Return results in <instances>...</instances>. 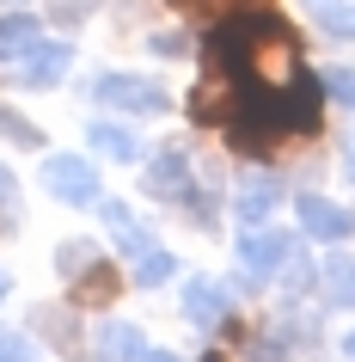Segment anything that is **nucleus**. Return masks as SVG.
Here are the masks:
<instances>
[{
	"mask_svg": "<svg viewBox=\"0 0 355 362\" xmlns=\"http://www.w3.org/2000/svg\"><path fill=\"white\" fill-rule=\"evenodd\" d=\"M43 191L56 197V203H74V209L98 203V172H92V160H80V153H49V160H43Z\"/></svg>",
	"mask_w": 355,
	"mask_h": 362,
	"instance_id": "1",
	"label": "nucleus"
},
{
	"mask_svg": "<svg viewBox=\"0 0 355 362\" xmlns=\"http://www.w3.org/2000/svg\"><path fill=\"white\" fill-rule=\"evenodd\" d=\"M98 98L116 105V111H135V117H160L172 105L160 80H141V74H98Z\"/></svg>",
	"mask_w": 355,
	"mask_h": 362,
	"instance_id": "2",
	"label": "nucleus"
},
{
	"mask_svg": "<svg viewBox=\"0 0 355 362\" xmlns=\"http://www.w3.org/2000/svg\"><path fill=\"white\" fill-rule=\"evenodd\" d=\"M239 264L251 270V276H276V270L294 264V240H288L282 228H251L239 240Z\"/></svg>",
	"mask_w": 355,
	"mask_h": 362,
	"instance_id": "3",
	"label": "nucleus"
},
{
	"mask_svg": "<svg viewBox=\"0 0 355 362\" xmlns=\"http://www.w3.org/2000/svg\"><path fill=\"white\" fill-rule=\"evenodd\" d=\"M190 191H196V185H190V160H184L178 148H166V153L148 166V197H160V203H190L196 215H208Z\"/></svg>",
	"mask_w": 355,
	"mask_h": 362,
	"instance_id": "4",
	"label": "nucleus"
},
{
	"mask_svg": "<svg viewBox=\"0 0 355 362\" xmlns=\"http://www.w3.org/2000/svg\"><path fill=\"white\" fill-rule=\"evenodd\" d=\"M233 111H239L233 74L215 62V68L203 74V86H196V98H190V117H196V123H221V129H227V123H233Z\"/></svg>",
	"mask_w": 355,
	"mask_h": 362,
	"instance_id": "5",
	"label": "nucleus"
},
{
	"mask_svg": "<svg viewBox=\"0 0 355 362\" xmlns=\"http://www.w3.org/2000/svg\"><path fill=\"white\" fill-rule=\"evenodd\" d=\"M300 228L313 233V240H349L355 215L343 203H331V197H318V191H300Z\"/></svg>",
	"mask_w": 355,
	"mask_h": 362,
	"instance_id": "6",
	"label": "nucleus"
},
{
	"mask_svg": "<svg viewBox=\"0 0 355 362\" xmlns=\"http://www.w3.org/2000/svg\"><path fill=\"white\" fill-rule=\"evenodd\" d=\"M318 288H325L331 307H355V258L349 252H331V258L318 264Z\"/></svg>",
	"mask_w": 355,
	"mask_h": 362,
	"instance_id": "7",
	"label": "nucleus"
},
{
	"mask_svg": "<svg viewBox=\"0 0 355 362\" xmlns=\"http://www.w3.org/2000/svg\"><path fill=\"white\" fill-rule=\"evenodd\" d=\"M184 313L196 325H221L227 320V288L215 283V276H196V283L184 288Z\"/></svg>",
	"mask_w": 355,
	"mask_h": 362,
	"instance_id": "8",
	"label": "nucleus"
},
{
	"mask_svg": "<svg viewBox=\"0 0 355 362\" xmlns=\"http://www.w3.org/2000/svg\"><path fill=\"white\" fill-rule=\"evenodd\" d=\"M116 288H123V276H116L111 264H86V270H74V301H80V307H104V301H116Z\"/></svg>",
	"mask_w": 355,
	"mask_h": 362,
	"instance_id": "9",
	"label": "nucleus"
},
{
	"mask_svg": "<svg viewBox=\"0 0 355 362\" xmlns=\"http://www.w3.org/2000/svg\"><path fill=\"white\" fill-rule=\"evenodd\" d=\"M68 62H74L68 43H37V49L25 56V80H31V86H56V80L68 74Z\"/></svg>",
	"mask_w": 355,
	"mask_h": 362,
	"instance_id": "10",
	"label": "nucleus"
},
{
	"mask_svg": "<svg viewBox=\"0 0 355 362\" xmlns=\"http://www.w3.org/2000/svg\"><path fill=\"white\" fill-rule=\"evenodd\" d=\"M276 203H282L276 178H245V191H239V203H233V215L258 228V221H270V215H276Z\"/></svg>",
	"mask_w": 355,
	"mask_h": 362,
	"instance_id": "11",
	"label": "nucleus"
},
{
	"mask_svg": "<svg viewBox=\"0 0 355 362\" xmlns=\"http://www.w3.org/2000/svg\"><path fill=\"white\" fill-rule=\"evenodd\" d=\"M31 49H37V19H31V13L0 19V62H25Z\"/></svg>",
	"mask_w": 355,
	"mask_h": 362,
	"instance_id": "12",
	"label": "nucleus"
},
{
	"mask_svg": "<svg viewBox=\"0 0 355 362\" xmlns=\"http://www.w3.org/2000/svg\"><path fill=\"white\" fill-rule=\"evenodd\" d=\"M92 148L111 153V160H141V141H135L123 123H92Z\"/></svg>",
	"mask_w": 355,
	"mask_h": 362,
	"instance_id": "13",
	"label": "nucleus"
},
{
	"mask_svg": "<svg viewBox=\"0 0 355 362\" xmlns=\"http://www.w3.org/2000/svg\"><path fill=\"white\" fill-rule=\"evenodd\" d=\"M98 350H104L111 362H135L148 344H141V332H135V325H104V332H98Z\"/></svg>",
	"mask_w": 355,
	"mask_h": 362,
	"instance_id": "14",
	"label": "nucleus"
},
{
	"mask_svg": "<svg viewBox=\"0 0 355 362\" xmlns=\"http://www.w3.org/2000/svg\"><path fill=\"white\" fill-rule=\"evenodd\" d=\"M172 252H160V246H148L141 258H135V288H160V283H172Z\"/></svg>",
	"mask_w": 355,
	"mask_h": 362,
	"instance_id": "15",
	"label": "nucleus"
},
{
	"mask_svg": "<svg viewBox=\"0 0 355 362\" xmlns=\"http://www.w3.org/2000/svg\"><path fill=\"white\" fill-rule=\"evenodd\" d=\"M313 19L325 25V31H337V37H355V13L343 0H313Z\"/></svg>",
	"mask_w": 355,
	"mask_h": 362,
	"instance_id": "16",
	"label": "nucleus"
},
{
	"mask_svg": "<svg viewBox=\"0 0 355 362\" xmlns=\"http://www.w3.org/2000/svg\"><path fill=\"white\" fill-rule=\"evenodd\" d=\"M0 135H6V141H19V148H43V129L31 123V117L6 111V105H0Z\"/></svg>",
	"mask_w": 355,
	"mask_h": 362,
	"instance_id": "17",
	"label": "nucleus"
},
{
	"mask_svg": "<svg viewBox=\"0 0 355 362\" xmlns=\"http://www.w3.org/2000/svg\"><path fill=\"white\" fill-rule=\"evenodd\" d=\"M178 13H196V19H233L239 6H263V0H172Z\"/></svg>",
	"mask_w": 355,
	"mask_h": 362,
	"instance_id": "18",
	"label": "nucleus"
},
{
	"mask_svg": "<svg viewBox=\"0 0 355 362\" xmlns=\"http://www.w3.org/2000/svg\"><path fill=\"white\" fill-rule=\"evenodd\" d=\"M318 86H325V93H337L343 105H355V68H325V74H318Z\"/></svg>",
	"mask_w": 355,
	"mask_h": 362,
	"instance_id": "19",
	"label": "nucleus"
},
{
	"mask_svg": "<svg viewBox=\"0 0 355 362\" xmlns=\"http://www.w3.org/2000/svg\"><path fill=\"white\" fill-rule=\"evenodd\" d=\"M56 264H61V276H74V270L92 264V246H61V252H56Z\"/></svg>",
	"mask_w": 355,
	"mask_h": 362,
	"instance_id": "20",
	"label": "nucleus"
},
{
	"mask_svg": "<svg viewBox=\"0 0 355 362\" xmlns=\"http://www.w3.org/2000/svg\"><path fill=\"white\" fill-rule=\"evenodd\" d=\"M0 362H25V338L6 332V325H0Z\"/></svg>",
	"mask_w": 355,
	"mask_h": 362,
	"instance_id": "21",
	"label": "nucleus"
},
{
	"mask_svg": "<svg viewBox=\"0 0 355 362\" xmlns=\"http://www.w3.org/2000/svg\"><path fill=\"white\" fill-rule=\"evenodd\" d=\"M190 43L178 37V31H160V37H153V56H184Z\"/></svg>",
	"mask_w": 355,
	"mask_h": 362,
	"instance_id": "22",
	"label": "nucleus"
},
{
	"mask_svg": "<svg viewBox=\"0 0 355 362\" xmlns=\"http://www.w3.org/2000/svg\"><path fill=\"white\" fill-rule=\"evenodd\" d=\"M13 197H19V185H13V172L0 166V209H13Z\"/></svg>",
	"mask_w": 355,
	"mask_h": 362,
	"instance_id": "23",
	"label": "nucleus"
},
{
	"mask_svg": "<svg viewBox=\"0 0 355 362\" xmlns=\"http://www.w3.org/2000/svg\"><path fill=\"white\" fill-rule=\"evenodd\" d=\"M135 362H178V356H172V350H153V344H148V350H141Z\"/></svg>",
	"mask_w": 355,
	"mask_h": 362,
	"instance_id": "24",
	"label": "nucleus"
},
{
	"mask_svg": "<svg viewBox=\"0 0 355 362\" xmlns=\"http://www.w3.org/2000/svg\"><path fill=\"white\" fill-rule=\"evenodd\" d=\"M349 172H355V141H349Z\"/></svg>",
	"mask_w": 355,
	"mask_h": 362,
	"instance_id": "25",
	"label": "nucleus"
},
{
	"mask_svg": "<svg viewBox=\"0 0 355 362\" xmlns=\"http://www.w3.org/2000/svg\"><path fill=\"white\" fill-rule=\"evenodd\" d=\"M349 356H355V332H349Z\"/></svg>",
	"mask_w": 355,
	"mask_h": 362,
	"instance_id": "26",
	"label": "nucleus"
},
{
	"mask_svg": "<svg viewBox=\"0 0 355 362\" xmlns=\"http://www.w3.org/2000/svg\"><path fill=\"white\" fill-rule=\"evenodd\" d=\"M6 6H25V0H6Z\"/></svg>",
	"mask_w": 355,
	"mask_h": 362,
	"instance_id": "27",
	"label": "nucleus"
},
{
	"mask_svg": "<svg viewBox=\"0 0 355 362\" xmlns=\"http://www.w3.org/2000/svg\"><path fill=\"white\" fill-rule=\"evenodd\" d=\"M0 295H6V276H0Z\"/></svg>",
	"mask_w": 355,
	"mask_h": 362,
	"instance_id": "28",
	"label": "nucleus"
}]
</instances>
